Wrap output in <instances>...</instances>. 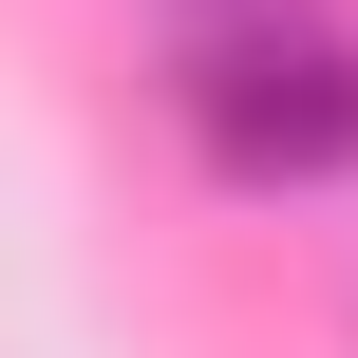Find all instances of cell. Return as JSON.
Instances as JSON below:
<instances>
[{
	"instance_id": "obj_1",
	"label": "cell",
	"mask_w": 358,
	"mask_h": 358,
	"mask_svg": "<svg viewBox=\"0 0 358 358\" xmlns=\"http://www.w3.org/2000/svg\"><path fill=\"white\" fill-rule=\"evenodd\" d=\"M189 151L227 189H321V170H358V38H321V19L189 38Z\"/></svg>"
}]
</instances>
